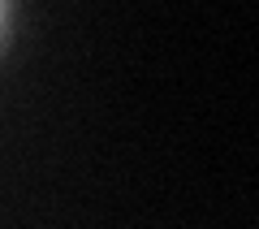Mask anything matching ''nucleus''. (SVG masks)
I'll return each instance as SVG.
<instances>
[{
	"label": "nucleus",
	"mask_w": 259,
	"mask_h": 229,
	"mask_svg": "<svg viewBox=\"0 0 259 229\" xmlns=\"http://www.w3.org/2000/svg\"><path fill=\"white\" fill-rule=\"evenodd\" d=\"M9 18H13V9H9V5H0V39H5V26H9Z\"/></svg>",
	"instance_id": "f257e3e1"
}]
</instances>
